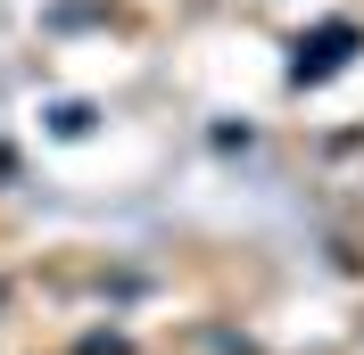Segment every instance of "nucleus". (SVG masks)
<instances>
[{
  "label": "nucleus",
  "instance_id": "1",
  "mask_svg": "<svg viewBox=\"0 0 364 355\" xmlns=\"http://www.w3.org/2000/svg\"><path fill=\"white\" fill-rule=\"evenodd\" d=\"M340 50H356V33H348V25H331V33L315 42V58H298V75H331V67H340Z\"/></svg>",
  "mask_w": 364,
  "mask_h": 355
}]
</instances>
